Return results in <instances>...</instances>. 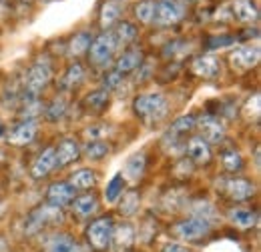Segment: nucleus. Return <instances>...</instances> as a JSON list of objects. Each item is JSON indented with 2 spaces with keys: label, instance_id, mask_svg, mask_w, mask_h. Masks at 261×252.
Returning a JSON list of instances; mask_svg holds the SVG:
<instances>
[{
  "label": "nucleus",
  "instance_id": "nucleus-43",
  "mask_svg": "<svg viewBox=\"0 0 261 252\" xmlns=\"http://www.w3.org/2000/svg\"><path fill=\"white\" fill-rule=\"evenodd\" d=\"M0 2H6V0H0Z\"/></svg>",
  "mask_w": 261,
  "mask_h": 252
},
{
  "label": "nucleus",
  "instance_id": "nucleus-34",
  "mask_svg": "<svg viewBox=\"0 0 261 252\" xmlns=\"http://www.w3.org/2000/svg\"><path fill=\"white\" fill-rule=\"evenodd\" d=\"M111 132H113V128L109 124H95V126L85 128V136H87L89 140H102V138H107Z\"/></svg>",
  "mask_w": 261,
  "mask_h": 252
},
{
  "label": "nucleus",
  "instance_id": "nucleus-22",
  "mask_svg": "<svg viewBox=\"0 0 261 252\" xmlns=\"http://www.w3.org/2000/svg\"><path fill=\"white\" fill-rule=\"evenodd\" d=\"M97 208H98V202L93 194H85V196L72 198V210L79 216H91V214L97 212Z\"/></svg>",
  "mask_w": 261,
  "mask_h": 252
},
{
  "label": "nucleus",
  "instance_id": "nucleus-18",
  "mask_svg": "<svg viewBox=\"0 0 261 252\" xmlns=\"http://www.w3.org/2000/svg\"><path fill=\"white\" fill-rule=\"evenodd\" d=\"M187 154L189 158L197 162V164H205V162H209V158H211V150H209V144L201 138V136H195V138H191L189 140V144H187Z\"/></svg>",
  "mask_w": 261,
  "mask_h": 252
},
{
  "label": "nucleus",
  "instance_id": "nucleus-37",
  "mask_svg": "<svg viewBox=\"0 0 261 252\" xmlns=\"http://www.w3.org/2000/svg\"><path fill=\"white\" fill-rule=\"evenodd\" d=\"M123 76H125V74H121V72H117V70H111V72H107V74H105V80H102V84H105V90L109 92V90L117 88V86L123 82Z\"/></svg>",
  "mask_w": 261,
  "mask_h": 252
},
{
  "label": "nucleus",
  "instance_id": "nucleus-40",
  "mask_svg": "<svg viewBox=\"0 0 261 252\" xmlns=\"http://www.w3.org/2000/svg\"><path fill=\"white\" fill-rule=\"evenodd\" d=\"M235 42V38H231V36H215V38H211L209 42H207V48L209 50H215V48H225L229 44H233Z\"/></svg>",
  "mask_w": 261,
  "mask_h": 252
},
{
  "label": "nucleus",
  "instance_id": "nucleus-36",
  "mask_svg": "<svg viewBox=\"0 0 261 252\" xmlns=\"http://www.w3.org/2000/svg\"><path fill=\"white\" fill-rule=\"evenodd\" d=\"M65 110H66L65 98H57V100H53V104L48 106V110H46V116H48L50 120H59V118L65 114Z\"/></svg>",
  "mask_w": 261,
  "mask_h": 252
},
{
  "label": "nucleus",
  "instance_id": "nucleus-29",
  "mask_svg": "<svg viewBox=\"0 0 261 252\" xmlns=\"http://www.w3.org/2000/svg\"><path fill=\"white\" fill-rule=\"evenodd\" d=\"M139 210V194L135 190H130L127 194H123V200L119 204V212L123 216H133Z\"/></svg>",
  "mask_w": 261,
  "mask_h": 252
},
{
  "label": "nucleus",
  "instance_id": "nucleus-14",
  "mask_svg": "<svg viewBox=\"0 0 261 252\" xmlns=\"http://www.w3.org/2000/svg\"><path fill=\"white\" fill-rule=\"evenodd\" d=\"M191 68H193V72H195L197 76H201V78H215V76L221 74V64L211 54L195 58L193 64H191Z\"/></svg>",
  "mask_w": 261,
  "mask_h": 252
},
{
  "label": "nucleus",
  "instance_id": "nucleus-35",
  "mask_svg": "<svg viewBox=\"0 0 261 252\" xmlns=\"http://www.w3.org/2000/svg\"><path fill=\"white\" fill-rule=\"evenodd\" d=\"M223 166L227 168L229 172H235V170H239L241 168V164H243V160H241V154L239 152H235V150H227V152H223Z\"/></svg>",
  "mask_w": 261,
  "mask_h": 252
},
{
  "label": "nucleus",
  "instance_id": "nucleus-39",
  "mask_svg": "<svg viewBox=\"0 0 261 252\" xmlns=\"http://www.w3.org/2000/svg\"><path fill=\"white\" fill-rule=\"evenodd\" d=\"M185 52H189V42H181V40L167 44V48H165V56H177V54H185Z\"/></svg>",
  "mask_w": 261,
  "mask_h": 252
},
{
  "label": "nucleus",
  "instance_id": "nucleus-25",
  "mask_svg": "<svg viewBox=\"0 0 261 252\" xmlns=\"http://www.w3.org/2000/svg\"><path fill=\"white\" fill-rule=\"evenodd\" d=\"M91 42H93L91 32H87V30L79 32V34H74V36L70 38L68 52L74 54V56H79V54H83V52H87V50L91 48Z\"/></svg>",
  "mask_w": 261,
  "mask_h": 252
},
{
  "label": "nucleus",
  "instance_id": "nucleus-12",
  "mask_svg": "<svg viewBox=\"0 0 261 252\" xmlns=\"http://www.w3.org/2000/svg\"><path fill=\"white\" fill-rule=\"evenodd\" d=\"M74 198V188L68 184V182H55L48 186V192H46V200L50 206H65L68 202H72Z\"/></svg>",
  "mask_w": 261,
  "mask_h": 252
},
{
  "label": "nucleus",
  "instance_id": "nucleus-1",
  "mask_svg": "<svg viewBox=\"0 0 261 252\" xmlns=\"http://www.w3.org/2000/svg\"><path fill=\"white\" fill-rule=\"evenodd\" d=\"M133 108L139 116L149 120H159L167 114V98L161 92H147L135 98Z\"/></svg>",
  "mask_w": 261,
  "mask_h": 252
},
{
  "label": "nucleus",
  "instance_id": "nucleus-31",
  "mask_svg": "<svg viewBox=\"0 0 261 252\" xmlns=\"http://www.w3.org/2000/svg\"><path fill=\"white\" fill-rule=\"evenodd\" d=\"M153 10H155V2L153 0H143L135 6V16L139 18V22L149 24V22H153Z\"/></svg>",
  "mask_w": 261,
  "mask_h": 252
},
{
  "label": "nucleus",
  "instance_id": "nucleus-6",
  "mask_svg": "<svg viewBox=\"0 0 261 252\" xmlns=\"http://www.w3.org/2000/svg\"><path fill=\"white\" fill-rule=\"evenodd\" d=\"M63 220V214H61V208H57V206H40V208H36L33 214L29 216V220L24 224V230H29V232H36V230H40L44 224H53V222H61Z\"/></svg>",
  "mask_w": 261,
  "mask_h": 252
},
{
  "label": "nucleus",
  "instance_id": "nucleus-19",
  "mask_svg": "<svg viewBox=\"0 0 261 252\" xmlns=\"http://www.w3.org/2000/svg\"><path fill=\"white\" fill-rule=\"evenodd\" d=\"M141 60H143V54H141V50H137V48H133V50H127V52H123L121 56H119V60H117V72H121V74H127V72H133L137 66H141Z\"/></svg>",
  "mask_w": 261,
  "mask_h": 252
},
{
  "label": "nucleus",
  "instance_id": "nucleus-7",
  "mask_svg": "<svg viewBox=\"0 0 261 252\" xmlns=\"http://www.w3.org/2000/svg\"><path fill=\"white\" fill-rule=\"evenodd\" d=\"M50 76H53V70H50L48 64L36 62L33 68L29 70V74H27V90L33 96L38 94V92L48 84Z\"/></svg>",
  "mask_w": 261,
  "mask_h": 252
},
{
  "label": "nucleus",
  "instance_id": "nucleus-11",
  "mask_svg": "<svg viewBox=\"0 0 261 252\" xmlns=\"http://www.w3.org/2000/svg\"><path fill=\"white\" fill-rule=\"evenodd\" d=\"M36 122L34 120H24L20 124H16L10 132H8V142L14 146H24L31 144L36 136Z\"/></svg>",
  "mask_w": 261,
  "mask_h": 252
},
{
  "label": "nucleus",
  "instance_id": "nucleus-16",
  "mask_svg": "<svg viewBox=\"0 0 261 252\" xmlns=\"http://www.w3.org/2000/svg\"><path fill=\"white\" fill-rule=\"evenodd\" d=\"M231 10H233V16L239 22H255L257 16H259V10L253 4V0H235Z\"/></svg>",
  "mask_w": 261,
  "mask_h": 252
},
{
  "label": "nucleus",
  "instance_id": "nucleus-13",
  "mask_svg": "<svg viewBox=\"0 0 261 252\" xmlns=\"http://www.w3.org/2000/svg\"><path fill=\"white\" fill-rule=\"evenodd\" d=\"M53 168H57V152H55V148H46L33 162L31 174H33L34 178H44Z\"/></svg>",
  "mask_w": 261,
  "mask_h": 252
},
{
  "label": "nucleus",
  "instance_id": "nucleus-42",
  "mask_svg": "<svg viewBox=\"0 0 261 252\" xmlns=\"http://www.w3.org/2000/svg\"><path fill=\"white\" fill-rule=\"evenodd\" d=\"M161 252H191V250H189L187 246H183V244H175V242H171V244H165Z\"/></svg>",
  "mask_w": 261,
  "mask_h": 252
},
{
  "label": "nucleus",
  "instance_id": "nucleus-26",
  "mask_svg": "<svg viewBox=\"0 0 261 252\" xmlns=\"http://www.w3.org/2000/svg\"><path fill=\"white\" fill-rule=\"evenodd\" d=\"M123 188H125V176H123V172H119V174H115L111 180H109V184H107V188H105V198H107V202H117V198L123 194Z\"/></svg>",
  "mask_w": 261,
  "mask_h": 252
},
{
  "label": "nucleus",
  "instance_id": "nucleus-8",
  "mask_svg": "<svg viewBox=\"0 0 261 252\" xmlns=\"http://www.w3.org/2000/svg\"><path fill=\"white\" fill-rule=\"evenodd\" d=\"M199 128H201V138H203L207 144H209V142H211V144H217V142H221L223 136H225V126H223V122H221L219 118L211 116V114L201 116Z\"/></svg>",
  "mask_w": 261,
  "mask_h": 252
},
{
  "label": "nucleus",
  "instance_id": "nucleus-5",
  "mask_svg": "<svg viewBox=\"0 0 261 252\" xmlns=\"http://www.w3.org/2000/svg\"><path fill=\"white\" fill-rule=\"evenodd\" d=\"M89 50H91V60H93V64H97V66L107 64L113 58V52L117 50L115 40H113V34L111 32L98 34L97 38L91 42V48Z\"/></svg>",
  "mask_w": 261,
  "mask_h": 252
},
{
  "label": "nucleus",
  "instance_id": "nucleus-28",
  "mask_svg": "<svg viewBox=\"0 0 261 252\" xmlns=\"http://www.w3.org/2000/svg\"><path fill=\"white\" fill-rule=\"evenodd\" d=\"M119 14H121V6L115 0L105 2L102 8H100V24H102V28H109L119 18Z\"/></svg>",
  "mask_w": 261,
  "mask_h": 252
},
{
  "label": "nucleus",
  "instance_id": "nucleus-33",
  "mask_svg": "<svg viewBox=\"0 0 261 252\" xmlns=\"http://www.w3.org/2000/svg\"><path fill=\"white\" fill-rule=\"evenodd\" d=\"M109 102V92L107 90H95L85 98V104L91 108V110H100L105 104Z\"/></svg>",
  "mask_w": 261,
  "mask_h": 252
},
{
  "label": "nucleus",
  "instance_id": "nucleus-27",
  "mask_svg": "<svg viewBox=\"0 0 261 252\" xmlns=\"http://www.w3.org/2000/svg\"><path fill=\"white\" fill-rule=\"evenodd\" d=\"M109 144L102 142V140H89L85 146H83V152L89 160H100L109 154Z\"/></svg>",
  "mask_w": 261,
  "mask_h": 252
},
{
  "label": "nucleus",
  "instance_id": "nucleus-24",
  "mask_svg": "<svg viewBox=\"0 0 261 252\" xmlns=\"http://www.w3.org/2000/svg\"><path fill=\"white\" fill-rule=\"evenodd\" d=\"M113 34V40H115V46H127L129 42H133L137 38V26L130 24V22H121L117 26V30L111 32Z\"/></svg>",
  "mask_w": 261,
  "mask_h": 252
},
{
  "label": "nucleus",
  "instance_id": "nucleus-4",
  "mask_svg": "<svg viewBox=\"0 0 261 252\" xmlns=\"http://www.w3.org/2000/svg\"><path fill=\"white\" fill-rule=\"evenodd\" d=\"M113 218L111 216H102L91 222V226L87 228V240L93 248L97 250H105L111 242V234H113Z\"/></svg>",
  "mask_w": 261,
  "mask_h": 252
},
{
  "label": "nucleus",
  "instance_id": "nucleus-17",
  "mask_svg": "<svg viewBox=\"0 0 261 252\" xmlns=\"http://www.w3.org/2000/svg\"><path fill=\"white\" fill-rule=\"evenodd\" d=\"M255 192V186L249 182V180H243V178H231L227 182V194L233 200H247L251 198Z\"/></svg>",
  "mask_w": 261,
  "mask_h": 252
},
{
  "label": "nucleus",
  "instance_id": "nucleus-32",
  "mask_svg": "<svg viewBox=\"0 0 261 252\" xmlns=\"http://www.w3.org/2000/svg\"><path fill=\"white\" fill-rule=\"evenodd\" d=\"M74 240L68 234H59L48 242V252H72Z\"/></svg>",
  "mask_w": 261,
  "mask_h": 252
},
{
  "label": "nucleus",
  "instance_id": "nucleus-2",
  "mask_svg": "<svg viewBox=\"0 0 261 252\" xmlns=\"http://www.w3.org/2000/svg\"><path fill=\"white\" fill-rule=\"evenodd\" d=\"M187 8L183 0H159L155 2L153 22L157 26H173L185 16Z\"/></svg>",
  "mask_w": 261,
  "mask_h": 252
},
{
  "label": "nucleus",
  "instance_id": "nucleus-41",
  "mask_svg": "<svg viewBox=\"0 0 261 252\" xmlns=\"http://www.w3.org/2000/svg\"><path fill=\"white\" fill-rule=\"evenodd\" d=\"M259 94H253V98H249L245 104V114L247 116H259Z\"/></svg>",
  "mask_w": 261,
  "mask_h": 252
},
{
  "label": "nucleus",
  "instance_id": "nucleus-20",
  "mask_svg": "<svg viewBox=\"0 0 261 252\" xmlns=\"http://www.w3.org/2000/svg\"><path fill=\"white\" fill-rule=\"evenodd\" d=\"M72 188H79V190H87V188H93L97 184V174L89 168H81L76 172L70 174V182H68Z\"/></svg>",
  "mask_w": 261,
  "mask_h": 252
},
{
  "label": "nucleus",
  "instance_id": "nucleus-38",
  "mask_svg": "<svg viewBox=\"0 0 261 252\" xmlns=\"http://www.w3.org/2000/svg\"><path fill=\"white\" fill-rule=\"evenodd\" d=\"M195 126V116H181V118H177L173 126H171V130L173 132H187V130H191Z\"/></svg>",
  "mask_w": 261,
  "mask_h": 252
},
{
  "label": "nucleus",
  "instance_id": "nucleus-9",
  "mask_svg": "<svg viewBox=\"0 0 261 252\" xmlns=\"http://www.w3.org/2000/svg\"><path fill=\"white\" fill-rule=\"evenodd\" d=\"M259 48L257 46H241V48H235L229 56L231 66L237 68V70H247V68H253L255 64L259 62Z\"/></svg>",
  "mask_w": 261,
  "mask_h": 252
},
{
  "label": "nucleus",
  "instance_id": "nucleus-21",
  "mask_svg": "<svg viewBox=\"0 0 261 252\" xmlns=\"http://www.w3.org/2000/svg\"><path fill=\"white\" fill-rule=\"evenodd\" d=\"M145 154L143 152H135L133 156L127 158V164H125V174H127V178H129L130 182H137L141 176H143V172H145Z\"/></svg>",
  "mask_w": 261,
  "mask_h": 252
},
{
  "label": "nucleus",
  "instance_id": "nucleus-10",
  "mask_svg": "<svg viewBox=\"0 0 261 252\" xmlns=\"http://www.w3.org/2000/svg\"><path fill=\"white\" fill-rule=\"evenodd\" d=\"M133 244H135V228L130 224H121L113 228L109 242V246H113V252H130Z\"/></svg>",
  "mask_w": 261,
  "mask_h": 252
},
{
  "label": "nucleus",
  "instance_id": "nucleus-30",
  "mask_svg": "<svg viewBox=\"0 0 261 252\" xmlns=\"http://www.w3.org/2000/svg\"><path fill=\"white\" fill-rule=\"evenodd\" d=\"M83 78H85V70H83V66L74 62V64H70V66H68L65 78H63V84H65L66 88H74L76 84H81V82H83Z\"/></svg>",
  "mask_w": 261,
  "mask_h": 252
},
{
  "label": "nucleus",
  "instance_id": "nucleus-44",
  "mask_svg": "<svg viewBox=\"0 0 261 252\" xmlns=\"http://www.w3.org/2000/svg\"><path fill=\"white\" fill-rule=\"evenodd\" d=\"M0 128H2V126H0Z\"/></svg>",
  "mask_w": 261,
  "mask_h": 252
},
{
  "label": "nucleus",
  "instance_id": "nucleus-15",
  "mask_svg": "<svg viewBox=\"0 0 261 252\" xmlns=\"http://www.w3.org/2000/svg\"><path fill=\"white\" fill-rule=\"evenodd\" d=\"M55 152H57V166L59 168H65V166H68L70 162H74L79 158L81 148H79V144L72 138H65L59 144V148H55Z\"/></svg>",
  "mask_w": 261,
  "mask_h": 252
},
{
  "label": "nucleus",
  "instance_id": "nucleus-23",
  "mask_svg": "<svg viewBox=\"0 0 261 252\" xmlns=\"http://www.w3.org/2000/svg\"><path fill=\"white\" fill-rule=\"evenodd\" d=\"M229 220L233 222L237 228H251L257 222V214L251 212L249 208H233L229 212Z\"/></svg>",
  "mask_w": 261,
  "mask_h": 252
},
{
  "label": "nucleus",
  "instance_id": "nucleus-3",
  "mask_svg": "<svg viewBox=\"0 0 261 252\" xmlns=\"http://www.w3.org/2000/svg\"><path fill=\"white\" fill-rule=\"evenodd\" d=\"M173 232L183 240H201L211 232V222L201 216H193L175 224Z\"/></svg>",
  "mask_w": 261,
  "mask_h": 252
}]
</instances>
